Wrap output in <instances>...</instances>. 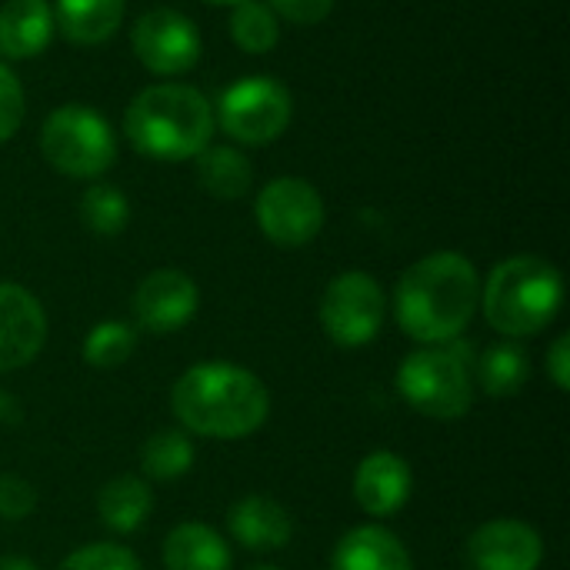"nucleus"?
I'll return each instance as SVG.
<instances>
[{"mask_svg":"<svg viewBox=\"0 0 570 570\" xmlns=\"http://www.w3.org/2000/svg\"><path fill=\"white\" fill-rule=\"evenodd\" d=\"M207 3H230V7H234V3H240V0H207Z\"/></svg>","mask_w":570,"mask_h":570,"instance_id":"34","label":"nucleus"},{"mask_svg":"<svg viewBox=\"0 0 570 570\" xmlns=\"http://www.w3.org/2000/svg\"><path fill=\"white\" fill-rule=\"evenodd\" d=\"M564 304L561 271L534 254L501 261L481 284V311L491 331L508 341L534 337L554 324Z\"/></svg>","mask_w":570,"mask_h":570,"instance_id":"4","label":"nucleus"},{"mask_svg":"<svg viewBox=\"0 0 570 570\" xmlns=\"http://www.w3.org/2000/svg\"><path fill=\"white\" fill-rule=\"evenodd\" d=\"M291 114H294V104L281 80L244 77L220 94L214 124H220L224 134L234 137L237 144L261 147V144L277 140L287 130Z\"/></svg>","mask_w":570,"mask_h":570,"instance_id":"7","label":"nucleus"},{"mask_svg":"<svg viewBox=\"0 0 570 570\" xmlns=\"http://www.w3.org/2000/svg\"><path fill=\"white\" fill-rule=\"evenodd\" d=\"M317 314L337 347H367L384 327L387 297L367 271H344L324 287Z\"/></svg>","mask_w":570,"mask_h":570,"instance_id":"8","label":"nucleus"},{"mask_svg":"<svg viewBox=\"0 0 570 570\" xmlns=\"http://www.w3.org/2000/svg\"><path fill=\"white\" fill-rule=\"evenodd\" d=\"M170 411L187 434L210 441H244L267 424V384L230 361L187 367L170 387Z\"/></svg>","mask_w":570,"mask_h":570,"instance_id":"2","label":"nucleus"},{"mask_svg":"<svg viewBox=\"0 0 570 570\" xmlns=\"http://www.w3.org/2000/svg\"><path fill=\"white\" fill-rule=\"evenodd\" d=\"M227 531L244 551L271 554L291 544L294 518L281 501L267 494H247L227 511Z\"/></svg>","mask_w":570,"mask_h":570,"instance_id":"15","label":"nucleus"},{"mask_svg":"<svg viewBox=\"0 0 570 570\" xmlns=\"http://www.w3.org/2000/svg\"><path fill=\"white\" fill-rule=\"evenodd\" d=\"M250 570H281V568H271V564H261V568H250Z\"/></svg>","mask_w":570,"mask_h":570,"instance_id":"35","label":"nucleus"},{"mask_svg":"<svg viewBox=\"0 0 570 570\" xmlns=\"http://www.w3.org/2000/svg\"><path fill=\"white\" fill-rule=\"evenodd\" d=\"M124 20V0H57L53 7V27L77 43V47H97L107 43Z\"/></svg>","mask_w":570,"mask_h":570,"instance_id":"20","label":"nucleus"},{"mask_svg":"<svg viewBox=\"0 0 570 570\" xmlns=\"http://www.w3.org/2000/svg\"><path fill=\"white\" fill-rule=\"evenodd\" d=\"M194 468V441L187 431H154L140 448V471L150 481H177Z\"/></svg>","mask_w":570,"mask_h":570,"instance_id":"23","label":"nucleus"},{"mask_svg":"<svg viewBox=\"0 0 570 570\" xmlns=\"http://www.w3.org/2000/svg\"><path fill=\"white\" fill-rule=\"evenodd\" d=\"M20 120H23V87L17 73L7 63H0V144L17 134Z\"/></svg>","mask_w":570,"mask_h":570,"instance_id":"29","label":"nucleus"},{"mask_svg":"<svg viewBox=\"0 0 570 570\" xmlns=\"http://www.w3.org/2000/svg\"><path fill=\"white\" fill-rule=\"evenodd\" d=\"M130 220V204L124 190L110 184H90L80 194V224L97 237H117Z\"/></svg>","mask_w":570,"mask_h":570,"instance_id":"26","label":"nucleus"},{"mask_svg":"<svg viewBox=\"0 0 570 570\" xmlns=\"http://www.w3.org/2000/svg\"><path fill=\"white\" fill-rule=\"evenodd\" d=\"M481 304L478 267L458 250H438L411 264L394 291L397 327L421 347L458 341Z\"/></svg>","mask_w":570,"mask_h":570,"instance_id":"1","label":"nucleus"},{"mask_svg":"<svg viewBox=\"0 0 570 570\" xmlns=\"http://www.w3.org/2000/svg\"><path fill=\"white\" fill-rule=\"evenodd\" d=\"M57 570H144L137 554L124 544H110V541H97V544H83L77 551H70Z\"/></svg>","mask_w":570,"mask_h":570,"instance_id":"27","label":"nucleus"},{"mask_svg":"<svg viewBox=\"0 0 570 570\" xmlns=\"http://www.w3.org/2000/svg\"><path fill=\"white\" fill-rule=\"evenodd\" d=\"M40 154L63 177L90 180L114 167L117 144L110 124L97 110L63 104L40 127Z\"/></svg>","mask_w":570,"mask_h":570,"instance_id":"6","label":"nucleus"},{"mask_svg":"<svg viewBox=\"0 0 570 570\" xmlns=\"http://www.w3.org/2000/svg\"><path fill=\"white\" fill-rule=\"evenodd\" d=\"M401 401L431 421H461L474 404V357L471 344L448 341L411 351L394 377Z\"/></svg>","mask_w":570,"mask_h":570,"instance_id":"5","label":"nucleus"},{"mask_svg":"<svg viewBox=\"0 0 570 570\" xmlns=\"http://www.w3.org/2000/svg\"><path fill=\"white\" fill-rule=\"evenodd\" d=\"M194 160H197V184L220 200H237L254 184V167L237 147L207 144Z\"/></svg>","mask_w":570,"mask_h":570,"instance_id":"22","label":"nucleus"},{"mask_svg":"<svg viewBox=\"0 0 570 570\" xmlns=\"http://www.w3.org/2000/svg\"><path fill=\"white\" fill-rule=\"evenodd\" d=\"M137 351V327L127 321H100L87 331L80 344V357L97 371H114L130 361Z\"/></svg>","mask_w":570,"mask_h":570,"instance_id":"24","label":"nucleus"},{"mask_svg":"<svg viewBox=\"0 0 570 570\" xmlns=\"http://www.w3.org/2000/svg\"><path fill=\"white\" fill-rule=\"evenodd\" d=\"M0 421L3 424H20V401L7 391H0Z\"/></svg>","mask_w":570,"mask_h":570,"instance_id":"32","label":"nucleus"},{"mask_svg":"<svg viewBox=\"0 0 570 570\" xmlns=\"http://www.w3.org/2000/svg\"><path fill=\"white\" fill-rule=\"evenodd\" d=\"M197 307H200V291H197L194 277L177 267L150 271L130 297L134 327L147 331L154 337L187 327L194 321Z\"/></svg>","mask_w":570,"mask_h":570,"instance_id":"11","label":"nucleus"},{"mask_svg":"<svg viewBox=\"0 0 570 570\" xmlns=\"http://www.w3.org/2000/svg\"><path fill=\"white\" fill-rule=\"evenodd\" d=\"M414 491L411 464L394 451H371L354 471V501L367 518L397 514Z\"/></svg>","mask_w":570,"mask_h":570,"instance_id":"14","label":"nucleus"},{"mask_svg":"<svg viewBox=\"0 0 570 570\" xmlns=\"http://www.w3.org/2000/svg\"><path fill=\"white\" fill-rule=\"evenodd\" d=\"M164 570H230L234 554L224 534H217L210 524L184 521L164 538Z\"/></svg>","mask_w":570,"mask_h":570,"instance_id":"17","label":"nucleus"},{"mask_svg":"<svg viewBox=\"0 0 570 570\" xmlns=\"http://www.w3.org/2000/svg\"><path fill=\"white\" fill-rule=\"evenodd\" d=\"M37 511V488L20 474H0V518L27 521Z\"/></svg>","mask_w":570,"mask_h":570,"instance_id":"28","label":"nucleus"},{"mask_svg":"<svg viewBox=\"0 0 570 570\" xmlns=\"http://www.w3.org/2000/svg\"><path fill=\"white\" fill-rule=\"evenodd\" d=\"M531 381V357L521 344L501 341L474 357V387L488 397H514Z\"/></svg>","mask_w":570,"mask_h":570,"instance_id":"21","label":"nucleus"},{"mask_svg":"<svg viewBox=\"0 0 570 570\" xmlns=\"http://www.w3.org/2000/svg\"><path fill=\"white\" fill-rule=\"evenodd\" d=\"M124 130L150 160H190L210 144L214 107L197 87L154 83L127 104Z\"/></svg>","mask_w":570,"mask_h":570,"instance_id":"3","label":"nucleus"},{"mask_svg":"<svg viewBox=\"0 0 570 570\" xmlns=\"http://www.w3.org/2000/svg\"><path fill=\"white\" fill-rule=\"evenodd\" d=\"M544 561L541 534L518 518H494L471 531L468 564L471 570H538Z\"/></svg>","mask_w":570,"mask_h":570,"instance_id":"13","label":"nucleus"},{"mask_svg":"<svg viewBox=\"0 0 570 570\" xmlns=\"http://www.w3.org/2000/svg\"><path fill=\"white\" fill-rule=\"evenodd\" d=\"M331 570H414V561L384 524H357L334 544Z\"/></svg>","mask_w":570,"mask_h":570,"instance_id":"16","label":"nucleus"},{"mask_svg":"<svg viewBox=\"0 0 570 570\" xmlns=\"http://www.w3.org/2000/svg\"><path fill=\"white\" fill-rule=\"evenodd\" d=\"M0 570H37V564H33V561H27V558L10 554V558H0Z\"/></svg>","mask_w":570,"mask_h":570,"instance_id":"33","label":"nucleus"},{"mask_svg":"<svg viewBox=\"0 0 570 570\" xmlns=\"http://www.w3.org/2000/svg\"><path fill=\"white\" fill-rule=\"evenodd\" d=\"M254 214L261 234L277 247H304L324 227V200L304 177H277L264 184Z\"/></svg>","mask_w":570,"mask_h":570,"instance_id":"9","label":"nucleus"},{"mask_svg":"<svg viewBox=\"0 0 570 570\" xmlns=\"http://www.w3.org/2000/svg\"><path fill=\"white\" fill-rule=\"evenodd\" d=\"M230 37L244 53H271L281 40L277 13L261 0H240L230 13Z\"/></svg>","mask_w":570,"mask_h":570,"instance_id":"25","label":"nucleus"},{"mask_svg":"<svg viewBox=\"0 0 570 570\" xmlns=\"http://www.w3.org/2000/svg\"><path fill=\"white\" fill-rule=\"evenodd\" d=\"M548 377H551V384H554L561 394H568L570 391V334L554 337V344H551V351H548Z\"/></svg>","mask_w":570,"mask_h":570,"instance_id":"31","label":"nucleus"},{"mask_svg":"<svg viewBox=\"0 0 570 570\" xmlns=\"http://www.w3.org/2000/svg\"><path fill=\"white\" fill-rule=\"evenodd\" d=\"M43 344H47L43 304L27 287L0 281V374L33 364Z\"/></svg>","mask_w":570,"mask_h":570,"instance_id":"12","label":"nucleus"},{"mask_svg":"<svg viewBox=\"0 0 570 570\" xmlns=\"http://www.w3.org/2000/svg\"><path fill=\"white\" fill-rule=\"evenodd\" d=\"M267 7L277 17H284L287 23L314 27V23H321L334 10V0H267Z\"/></svg>","mask_w":570,"mask_h":570,"instance_id":"30","label":"nucleus"},{"mask_svg":"<svg viewBox=\"0 0 570 570\" xmlns=\"http://www.w3.org/2000/svg\"><path fill=\"white\" fill-rule=\"evenodd\" d=\"M137 60L160 77L187 73L200 60V33L190 17L170 7H157L137 17L130 30Z\"/></svg>","mask_w":570,"mask_h":570,"instance_id":"10","label":"nucleus"},{"mask_svg":"<svg viewBox=\"0 0 570 570\" xmlns=\"http://www.w3.org/2000/svg\"><path fill=\"white\" fill-rule=\"evenodd\" d=\"M154 511V491L137 474L110 478L97 494V518L114 534H134Z\"/></svg>","mask_w":570,"mask_h":570,"instance_id":"19","label":"nucleus"},{"mask_svg":"<svg viewBox=\"0 0 570 570\" xmlns=\"http://www.w3.org/2000/svg\"><path fill=\"white\" fill-rule=\"evenodd\" d=\"M53 37V10L47 0H7L0 7V53L27 60L47 50Z\"/></svg>","mask_w":570,"mask_h":570,"instance_id":"18","label":"nucleus"}]
</instances>
